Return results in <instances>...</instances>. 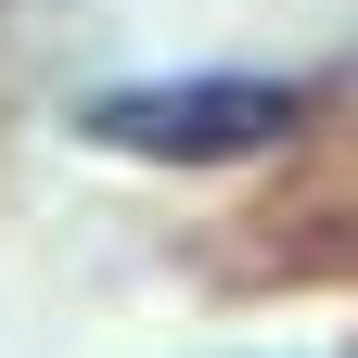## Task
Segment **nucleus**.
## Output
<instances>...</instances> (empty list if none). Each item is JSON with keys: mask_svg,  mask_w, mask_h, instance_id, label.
Returning <instances> with one entry per match:
<instances>
[{"mask_svg": "<svg viewBox=\"0 0 358 358\" xmlns=\"http://www.w3.org/2000/svg\"><path fill=\"white\" fill-rule=\"evenodd\" d=\"M77 128L103 154H141V166H231V154H268L282 128H307V90H282V77H141V90H103Z\"/></svg>", "mask_w": 358, "mask_h": 358, "instance_id": "f257e3e1", "label": "nucleus"}]
</instances>
